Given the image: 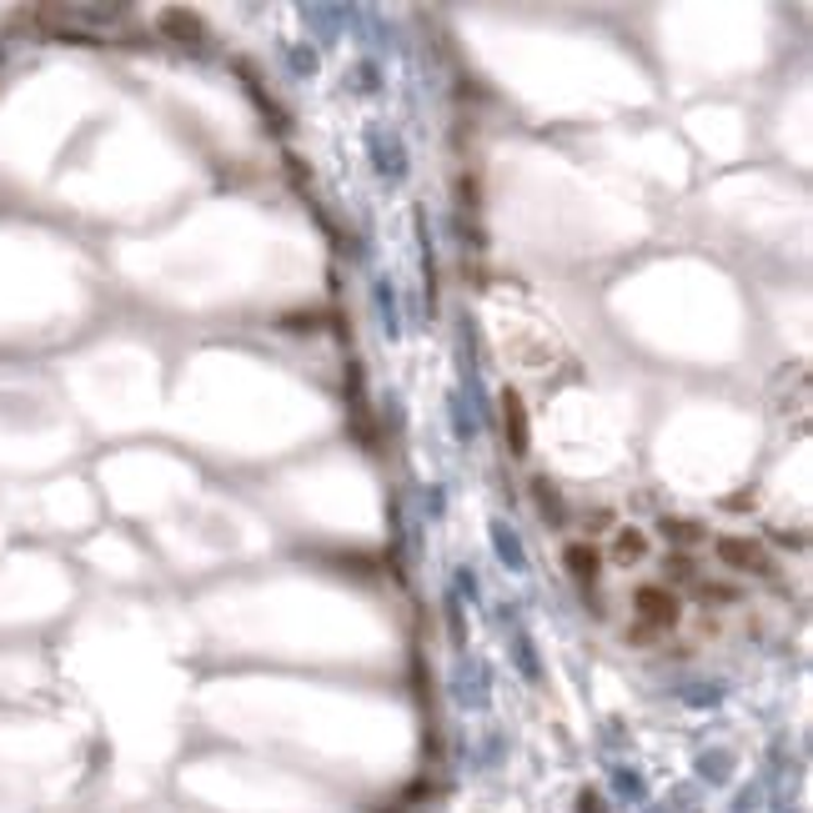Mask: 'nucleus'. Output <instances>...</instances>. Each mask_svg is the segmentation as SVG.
<instances>
[{
    "mask_svg": "<svg viewBox=\"0 0 813 813\" xmlns=\"http://www.w3.org/2000/svg\"><path fill=\"white\" fill-rule=\"evenodd\" d=\"M693 598H698V603H738V588H734V583H718V577H698Z\"/></svg>",
    "mask_w": 813,
    "mask_h": 813,
    "instance_id": "0eeeda50",
    "label": "nucleus"
},
{
    "mask_svg": "<svg viewBox=\"0 0 813 813\" xmlns=\"http://www.w3.org/2000/svg\"><path fill=\"white\" fill-rule=\"evenodd\" d=\"M608 558H613L617 567H638L648 558V533H643V527H617Z\"/></svg>",
    "mask_w": 813,
    "mask_h": 813,
    "instance_id": "20e7f679",
    "label": "nucleus"
},
{
    "mask_svg": "<svg viewBox=\"0 0 813 813\" xmlns=\"http://www.w3.org/2000/svg\"><path fill=\"white\" fill-rule=\"evenodd\" d=\"M603 527H613V512H592V517H588V542H592V533H603Z\"/></svg>",
    "mask_w": 813,
    "mask_h": 813,
    "instance_id": "1a4fd4ad",
    "label": "nucleus"
},
{
    "mask_svg": "<svg viewBox=\"0 0 813 813\" xmlns=\"http://www.w3.org/2000/svg\"><path fill=\"white\" fill-rule=\"evenodd\" d=\"M633 613H638L643 628L673 633L683 617V603H678V592H668L663 583H643V588H633Z\"/></svg>",
    "mask_w": 813,
    "mask_h": 813,
    "instance_id": "f257e3e1",
    "label": "nucleus"
},
{
    "mask_svg": "<svg viewBox=\"0 0 813 813\" xmlns=\"http://www.w3.org/2000/svg\"><path fill=\"white\" fill-rule=\"evenodd\" d=\"M663 538H668V542H683V548H698V542H703V527L678 523V517H663Z\"/></svg>",
    "mask_w": 813,
    "mask_h": 813,
    "instance_id": "6e6552de",
    "label": "nucleus"
},
{
    "mask_svg": "<svg viewBox=\"0 0 813 813\" xmlns=\"http://www.w3.org/2000/svg\"><path fill=\"white\" fill-rule=\"evenodd\" d=\"M161 26H166L171 40H201V15L197 11H166L161 15Z\"/></svg>",
    "mask_w": 813,
    "mask_h": 813,
    "instance_id": "423d86ee",
    "label": "nucleus"
},
{
    "mask_svg": "<svg viewBox=\"0 0 813 813\" xmlns=\"http://www.w3.org/2000/svg\"><path fill=\"white\" fill-rule=\"evenodd\" d=\"M563 567L577 577V583H583V588H592V583H598V573H603V548H592L588 538L567 542V548H563Z\"/></svg>",
    "mask_w": 813,
    "mask_h": 813,
    "instance_id": "7ed1b4c3",
    "label": "nucleus"
},
{
    "mask_svg": "<svg viewBox=\"0 0 813 813\" xmlns=\"http://www.w3.org/2000/svg\"><path fill=\"white\" fill-rule=\"evenodd\" d=\"M502 427H508V447L523 458V452H527V406H523V397L512 392V387L502 392Z\"/></svg>",
    "mask_w": 813,
    "mask_h": 813,
    "instance_id": "39448f33",
    "label": "nucleus"
},
{
    "mask_svg": "<svg viewBox=\"0 0 813 813\" xmlns=\"http://www.w3.org/2000/svg\"><path fill=\"white\" fill-rule=\"evenodd\" d=\"M713 552H718L728 567H738V573H759V577L774 573V558H768L763 542H753V538H718V548H713Z\"/></svg>",
    "mask_w": 813,
    "mask_h": 813,
    "instance_id": "f03ea898",
    "label": "nucleus"
}]
</instances>
